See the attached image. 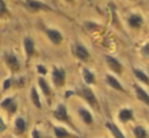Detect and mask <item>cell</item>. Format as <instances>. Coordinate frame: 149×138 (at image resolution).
Masks as SVG:
<instances>
[{
    "instance_id": "4316f807",
    "label": "cell",
    "mask_w": 149,
    "mask_h": 138,
    "mask_svg": "<svg viewBox=\"0 0 149 138\" xmlns=\"http://www.w3.org/2000/svg\"><path fill=\"white\" fill-rule=\"evenodd\" d=\"M10 85H11V79H10V78L6 79V80L4 81V83H3V89H4V91H6V89H7Z\"/></svg>"
},
{
    "instance_id": "ac0fdd59",
    "label": "cell",
    "mask_w": 149,
    "mask_h": 138,
    "mask_svg": "<svg viewBox=\"0 0 149 138\" xmlns=\"http://www.w3.org/2000/svg\"><path fill=\"white\" fill-rule=\"evenodd\" d=\"M133 73H134V75H135V76L137 77L140 81H141V82L149 85V77H148V75L144 72V71L140 70V69H137V68H134Z\"/></svg>"
},
{
    "instance_id": "5bb4252c",
    "label": "cell",
    "mask_w": 149,
    "mask_h": 138,
    "mask_svg": "<svg viewBox=\"0 0 149 138\" xmlns=\"http://www.w3.org/2000/svg\"><path fill=\"white\" fill-rule=\"evenodd\" d=\"M24 52H26V56L30 58L33 54V52H35V42H33L31 38H24Z\"/></svg>"
},
{
    "instance_id": "277c9868",
    "label": "cell",
    "mask_w": 149,
    "mask_h": 138,
    "mask_svg": "<svg viewBox=\"0 0 149 138\" xmlns=\"http://www.w3.org/2000/svg\"><path fill=\"white\" fill-rule=\"evenodd\" d=\"M106 62H107V64H108L109 68H110L113 72H115L116 74H119V75L122 74V72H123V66H122V64L119 62V60H117L116 58L113 57V56H107Z\"/></svg>"
},
{
    "instance_id": "e0dca14e",
    "label": "cell",
    "mask_w": 149,
    "mask_h": 138,
    "mask_svg": "<svg viewBox=\"0 0 149 138\" xmlns=\"http://www.w3.org/2000/svg\"><path fill=\"white\" fill-rule=\"evenodd\" d=\"M38 83H39V86L41 87L44 95H45L46 98H49L50 95H51V89H50V86L47 81L44 78H42V77H40L39 80H38Z\"/></svg>"
},
{
    "instance_id": "484cf974",
    "label": "cell",
    "mask_w": 149,
    "mask_h": 138,
    "mask_svg": "<svg viewBox=\"0 0 149 138\" xmlns=\"http://www.w3.org/2000/svg\"><path fill=\"white\" fill-rule=\"evenodd\" d=\"M142 54L149 57V43H147L146 45L143 46V48H142Z\"/></svg>"
},
{
    "instance_id": "7a4b0ae2",
    "label": "cell",
    "mask_w": 149,
    "mask_h": 138,
    "mask_svg": "<svg viewBox=\"0 0 149 138\" xmlns=\"http://www.w3.org/2000/svg\"><path fill=\"white\" fill-rule=\"evenodd\" d=\"M78 95H80L81 98H83L91 107H93V108L97 107L98 103H97V100H96V97L93 93V91H92L89 87H87V86L81 87L80 91H78Z\"/></svg>"
},
{
    "instance_id": "ba28073f",
    "label": "cell",
    "mask_w": 149,
    "mask_h": 138,
    "mask_svg": "<svg viewBox=\"0 0 149 138\" xmlns=\"http://www.w3.org/2000/svg\"><path fill=\"white\" fill-rule=\"evenodd\" d=\"M5 62L8 67L11 69L12 71L19 70V62H18L15 55H13V54H7L5 56Z\"/></svg>"
},
{
    "instance_id": "83f0119b",
    "label": "cell",
    "mask_w": 149,
    "mask_h": 138,
    "mask_svg": "<svg viewBox=\"0 0 149 138\" xmlns=\"http://www.w3.org/2000/svg\"><path fill=\"white\" fill-rule=\"evenodd\" d=\"M6 130V125L4 123V121L2 120V118H0V133L4 132Z\"/></svg>"
},
{
    "instance_id": "cb8c5ba5",
    "label": "cell",
    "mask_w": 149,
    "mask_h": 138,
    "mask_svg": "<svg viewBox=\"0 0 149 138\" xmlns=\"http://www.w3.org/2000/svg\"><path fill=\"white\" fill-rule=\"evenodd\" d=\"M7 13V7L4 0H0V18L3 17L4 14Z\"/></svg>"
},
{
    "instance_id": "6da1fadb",
    "label": "cell",
    "mask_w": 149,
    "mask_h": 138,
    "mask_svg": "<svg viewBox=\"0 0 149 138\" xmlns=\"http://www.w3.org/2000/svg\"><path fill=\"white\" fill-rule=\"evenodd\" d=\"M24 3L26 9L31 12L51 10V7H49L45 2L41 1V0H24Z\"/></svg>"
},
{
    "instance_id": "8992f818",
    "label": "cell",
    "mask_w": 149,
    "mask_h": 138,
    "mask_svg": "<svg viewBox=\"0 0 149 138\" xmlns=\"http://www.w3.org/2000/svg\"><path fill=\"white\" fill-rule=\"evenodd\" d=\"M74 54L79 60L83 62H86L89 58V53L87 51V49L84 46L80 45V44H77L74 47Z\"/></svg>"
},
{
    "instance_id": "4fadbf2b",
    "label": "cell",
    "mask_w": 149,
    "mask_h": 138,
    "mask_svg": "<svg viewBox=\"0 0 149 138\" xmlns=\"http://www.w3.org/2000/svg\"><path fill=\"white\" fill-rule=\"evenodd\" d=\"M1 107L9 113H14L16 111V109H17V105H16L14 99H12V98H7V99L4 100L1 103Z\"/></svg>"
},
{
    "instance_id": "7402d4cb",
    "label": "cell",
    "mask_w": 149,
    "mask_h": 138,
    "mask_svg": "<svg viewBox=\"0 0 149 138\" xmlns=\"http://www.w3.org/2000/svg\"><path fill=\"white\" fill-rule=\"evenodd\" d=\"M133 134L136 138H147V132L142 126H136L133 128Z\"/></svg>"
},
{
    "instance_id": "8fae6325",
    "label": "cell",
    "mask_w": 149,
    "mask_h": 138,
    "mask_svg": "<svg viewBox=\"0 0 149 138\" xmlns=\"http://www.w3.org/2000/svg\"><path fill=\"white\" fill-rule=\"evenodd\" d=\"M118 118H119L120 122L127 123L128 121L133 119V111H132L131 109H127V108L122 109V110L119 112Z\"/></svg>"
},
{
    "instance_id": "f1b7e54d",
    "label": "cell",
    "mask_w": 149,
    "mask_h": 138,
    "mask_svg": "<svg viewBox=\"0 0 149 138\" xmlns=\"http://www.w3.org/2000/svg\"><path fill=\"white\" fill-rule=\"evenodd\" d=\"M31 135H33V138H41V134L38 130H33Z\"/></svg>"
},
{
    "instance_id": "f546056e",
    "label": "cell",
    "mask_w": 149,
    "mask_h": 138,
    "mask_svg": "<svg viewBox=\"0 0 149 138\" xmlns=\"http://www.w3.org/2000/svg\"><path fill=\"white\" fill-rule=\"evenodd\" d=\"M65 1H67V2H72L73 0H65Z\"/></svg>"
},
{
    "instance_id": "d4e9b609",
    "label": "cell",
    "mask_w": 149,
    "mask_h": 138,
    "mask_svg": "<svg viewBox=\"0 0 149 138\" xmlns=\"http://www.w3.org/2000/svg\"><path fill=\"white\" fill-rule=\"evenodd\" d=\"M37 69H38V72H39L40 74L45 75L46 73H47V69H46V67L44 65H38Z\"/></svg>"
},
{
    "instance_id": "2e32d148",
    "label": "cell",
    "mask_w": 149,
    "mask_h": 138,
    "mask_svg": "<svg viewBox=\"0 0 149 138\" xmlns=\"http://www.w3.org/2000/svg\"><path fill=\"white\" fill-rule=\"evenodd\" d=\"M78 113H79V116L81 117V119H82L85 124H91L93 122L92 115L90 114L88 110H86V109H79Z\"/></svg>"
},
{
    "instance_id": "5b68a950",
    "label": "cell",
    "mask_w": 149,
    "mask_h": 138,
    "mask_svg": "<svg viewBox=\"0 0 149 138\" xmlns=\"http://www.w3.org/2000/svg\"><path fill=\"white\" fill-rule=\"evenodd\" d=\"M46 35H47L48 39L51 41V43L54 45H60L63 41V36L60 33V31L55 30V29L46 30Z\"/></svg>"
},
{
    "instance_id": "ffe728a7",
    "label": "cell",
    "mask_w": 149,
    "mask_h": 138,
    "mask_svg": "<svg viewBox=\"0 0 149 138\" xmlns=\"http://www.w3.org/2000/svg\"><path fill=\"white\" fill-rule=\"evenodd\" d=\"M54 132H55V135L57 138H74L72 134H70L68 131L65 130L62 127H55Z\"/></svg>"
},
{
    "instance_id": "603a6c76",
    "label": "cell",
    "mask_w": 149,
    "mask_h": 138,
    "mask_svg": "<svg viewBox=\"0 0 149 138\" xmlns=\"http://www.w3.org/2000/svg\"><path fill=\"white\" fill-rule=\"evenodd\" d=\"M15 129L17 133H22L26 130V123H24V120L22 118H16Z\"/></svg>"
},
{
    "instance_id": "52a82bcc",
    "label": "cell",
    "mask_w": 149,
    "mask_h": 138,
    "mask_svg": "<svg viewBox=\"0 0 149 138\" xmlns=\"http://www.w3.org/2000/svg\"><path fill=\"white\" fill-rule=\"evenodd\" d=\"M134 89H135L137 99L139 100L140 102H142L143 104L149 106V95L148 93H146L141 86H139V85H137V84L134 85Z\"/></svg>"
},
{
    "instance_id": "9c48e42d",
    "label": "cell",
    "mask_w": 149,
    "mask_h": 138,
    "mask_svg": "<svg viewBox=\"0 0 149 138\" xmlns=\"http://www.w3.org/2000/svg\"><path fill=\"white\" fill-rule=\"evenodd\" d=\"M54 117L60 121H68V115H67V109L63 104L57 106L56 110L54 111Z\"/></svg>"
},
{
    "instance_id": "3957f363",
    "label": "cell",
    "mask_w": 149,
    "mask_h": 138,
    "mask_svg": "<svg viewBox=\"0 0 149 138\" xmlns=\"http://www.w3.org/2000/svg\"><path fill=\"white\" fill-rule=\"evenodd\" d=\"M66 79V72L63 68L54 67L52 71V80L56 87H61L64 85Z\"/></svg>"
},
{
    "instance_id": "30bf717a",
    "label": "cell",
    "mask_w": 149,
    "mask_h": 138,
    "mask_svg": "<svg viewBox=\"0 0 149 138\" xmlns=\"http://www.w3.org/2000/svg\"><path fill=\"white\" fill-rule=\"evenodd\" d=\"M106 81L109 86H111L112 89H116V91H124V87L122 86V84L119 82V80L115 76H113V75H111V74L107 75Z\"/></svg>"
},
{
    "instance_id": "7c38bea8",
    "label": "cell",
    "mask_w": 149,
    "mask_h": 138,
    "mask_svg": "<svg viewBox=\"0 0 149 138\" xmlns=\"http://www.w3.org/2000/svg\"><path fill=\"white\" fill-rule=\"evenodd\" d=\"M128 22H129V26H131L132 29H138L142 26L143 24V18L140 14H132L130 15L129 20H128Z\"/></svg>"
},
{
    "instance_id": "9a60e30c",
    "label": "cell",
    "mask_w": 149,
    "mask_h": 138,
    "mask_svg": "<svg viewBox=\"0 0 149 138\" xmlns=\"http://www.w3.org/2000/svg\"><path fill=\"white\" fill-rule=\"evenodd\" d=\"M106 127L109 129V130L111 131V132H112L113 136H114L115 138H126L125 136H124L123 132H122V131L120 130V129L116 126V125L113 124V123L107 122L106 123Z\"/></svg>"
},
{
    "instance_id": "44dd1931",
    "label": "cell",
    "mask_w": 149,
    "mask_h": 138,
    "mask_svg": "<svg viewBox=\"0 0 149 138\" xmlns=\"http://www.w3.org/2000/svg\"><path fill=\"white\" fill-rule=\"evenodd\" d=\"M31 102H33V104L35 105V106L37 107L38 109H41L42 108L39 93H38L36 87H31Z\"/></svg>"
},
{
    "instance_id": "d6986e66",
    "label": "cell",
    "mask_w": 149,
    "mask_h": 138,
    "mask_svg": "<svg viewBox=\"0 0 149 138\" xmlns=\"http://www.w3.org/2000/svg\"><path fill=\"white\" fill-rule=\"evenodd\" d=\"M82 75H83V79H84L86 84H92V83H94V81H95V77H94L93 73H92L89 69L83 68Z\"/></svg>"
}]
</instances>
